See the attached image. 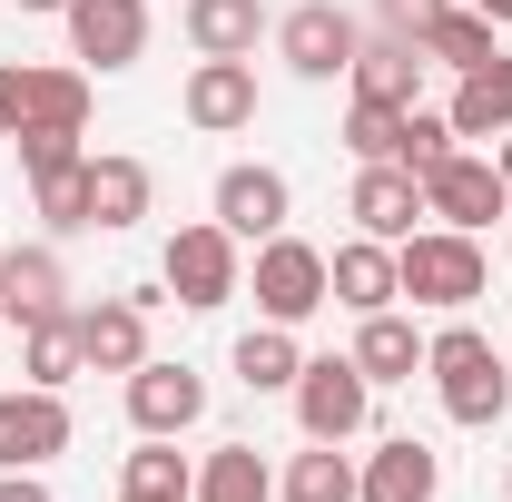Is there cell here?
Returning <instances> with one entry per match:
<instances>
[{
	"instance_id": "obj_1",
	"label": "cell",
	"mask_w": 512,
	"mask_h": 502,
	"mask_svg": "<svg viewBox=\"0 0 512 502\" xmlns=\"http://www.w3.org/2000/svg\"><path fill=\"white\" fill-rule=\"evenodd\" d=\"M424 375H434V394H444L453 424H503L512 414V375H503V345L483 335V325H444V335H424Z\"/></svg>"
},
{
	"instance_id": "obj_2",
	"label": "cell",
	"mask_w": 512,
	"mask_h": 502,
	"mask_svg": "<svg viewBox=\"0 0 512 502\" xmlns=\"http://www.w3.org/2000/svg\"><path fill=\"white\" fill-rule=\"evenodd\" d=\"M394 286H404L414 306L463 315L473 296H483V247H473L463 227H414V237L394 247Z\"/></svg>"
},
{
	"instance_id": "obj_3",
	"label": "cell",
	"mask_w": 512,
	"mask_h": 502,
	"mask_svg": "<svg viewBox=\"0 0 512 502\" xmlns=\"http://www.w3.org/2000/svg\"><path fill=\"white\" fill-rule=\"evenodd\" d=\"M365 414H375V384H365L355 355H316L296 375V424H306V443H355Z\"/></svg>"
},
{
	"instance_id": "obj_4",
	"label": "cell",
	"mask_w": 512,
	"mask_h": 502,
	"mask_svg": "<svg viewBox=\"0 0 512 502\" xmlns=\"http://www.w3.org/2000/svg\"><path fill=\"white\" fill-rule=\"evenodd\" d=\"M276 50H286V69H296V79H345V69H355V50H365V30H355L335 0H296V10L276 20Z\"/></svg>"
},
{
	"instance_id": "obj_5",
	"label": "cell",
	"mask_w": 512,
	"mask_h": 502,
	"mask_svg": "<svg viewBox=\"0 0 512 502\" xmlns=\"http://www.w3.org/2000/svg\"><path fill=\"white\" fill-rule=\"evenodd\" d=\"M158 276H168V286H178V306H227V296H237V237H227V227H217V217H207V227H178V237H168V256H158Z\"/></svg>"
},
{
	"instance_id": "obj_6",
	"label": "cell",
	"mask_w": 512,
	"mask_h": 502,
	"mask_svg": "<svg viewBox=\"0 0 512 502\" xmlns=\"http://www.w3.org/2000/svg\"><path fill=\"white\" fill-rule=\"evenodd\" d=\"M256 306H266V325H306L316 306H335L325 296V256L306 237H266L256 247Z\"/></svg>"
},
{
	"instance_id": "obj_7",
	"label": "cell",
	"mask_w": 512,
	"mask_h": 502,
	"mask_svg": "<svg viewBox=\"0 0 512 502\" xmlns=\"http://www.w3.org/2000/svg\"><path fill=\"white\" fill-rule=\"evenodd\" d=\"M50 453H69V404L50 394V384L0 394V473H40Z\"/></svg>"
},
{
	"instance_id": "obj_8",
	"label": "cell",
	"mask_w": 512,
	"mask_h": 502,
	"mask_svg": "<svg viewBox=\"0 0 512 502\" xmlns=\"http://www.w3.org/2000/svg\"><path fill=\"white\" fill-rule=\"evenodd\" d=\"M503 207H512V188H503V168H493V158H463V148H453L444 168L424 178V217H444V227H463V237H473V227H493Z\"/></svg>"
},
{
	"instance_id": "obj_9",
	"label": "cell",
	"mask_w": 512,
	"mask_h": 502,
	"mask_svg": "<svg viewBox=\"0 0 512 502\" xmlns=\"http://www.w3.org/2000/svg\"><path fill=\"white\" fill-rule=\"evenodd\" d=\"M69 50L89 69H128L138 50H148V0H69Z\"/></svg>"
},
{
	"instance_id": "obj_10",
	"label": "cell",
	"mask_w": 512,
	"mask_h": 502,
	"mask_svg": "<svg viewBox=\"0 0 512 502\" xmlns=\"http://www.w3.org/2000/svg\"><path fill=\"white\" fill-rule=\"evenodd\" d=\"M79 355L99 375H138L148 365V296H99L79 306Z\"/></svg>"
},
{
	"instance_id": "obj_11",
	"label": "cell",
	"mask_w": 512,
	"mask_h": 502,
	"mask_svg": "<svg viewBox=\"0 0 512 502\" xmlns=\"http://www.w3.org/2000/svg\"><path fill=\"white\" fill-rule=\"evenodd\" d=\"M197 414H207L197 365H138V375H128V424H138V434H188Z\"/></svg>"
},
{
	"instance_id": "obj_12",
	"label": "cell",
	"mask_w": 512,
	"mask_h": 502,
	"mask_svg": "<svg viewBox=\"0 0 512 502\" xmlns=\"http://www.w3.org/2000/svg\"><path fill=\"white\" fill-rule=\"evenodd\" d=\"M414 217H424V178H414V168H394V158H375V168L355 178V237L404 247V237H414Z\"/></svg>"
},
{
	"instance_id": "obj_13",
	"label": "cell",
	"mask_w": 512,
	"mask_h": 502,
	"mask_svg": "<svg viewBox=\"0 0 512 502\" xmlns=\"http://www.w3.org/2000/svg\"><path fill=\"white\" fill-rule=\"evenodd\" d=\"M434 493H444V453L414 434L375 443V463L355 473V502H434Z\"/></svg>"
},
{
	"instance_id": "obj_14",
	"label": "cell",
	"mask_w": 512,
	"mask_h": 502,
	"mask_svg": "<svg viewBox=\"0 0 512 502\" xmlns=\"http://www.w3.org/2000/svg\"><path fill=\"white\" fill-rule=\"evenodd\" d=\"M286 207H296V197H286L276 168H227V178H217V227H227V237H256V247L286 237Z\"/></svg>"
},
{
	"instance_id": "obj_15",
	"label": "cell",
	"mask_w": 512,
	"mask_h": 502,
	"mask_svg": "<svg viewBox=\"0 0 512 502\" xmlns=\"http://www.w3.org/2000/svg\"><path fill=\"white\" fill-rule=\"evenodd\" d=\"M325 296L355 306V315H384L404 296V286H394V247H384V237H345V247L325 256Z\"/></svg>"
},
{
	"instance_id": "obj_16",
	"label": "cell",
	"mask_w": 512,
	"mask_h": 502,
	"mask_svg": "<svg viewBox=\"0 0 512 502\" xmlns=\"http://www.w3.org/2000/svg\"><path fill=\"white\" fill-rule=\"evenodd\" d=\"M256 119V69L247 60H197L188 69V128H207V138H227V128Z\"/></svg>"
},
{
	"instance_id": "obj_17",
	"label": "cell",
	"mask_w": 512,
	"mask_h": 502,
	"mask_svg": "<svg viewBox=\"0 0 512 502\" xmlns=\"http://www.w3.org/2000/svg\"><path fill=\"white\" fill-rule=\"evenodd\" d=\"M60 296H69V276H60L50 247H10V256H0V315H10V325L60 315Z\"/></svg>"
},
{
	"instance_id": "obj_18",
	"label": "cell",
	"mask_w": 512,
	"mask_h": 502,
	"mask_svg": "<svg viewBox=\"0 0 512 502\" xmlns=\"http://www.w3.org/2000/svg\"><path fill=\"white\" fill-rule=\"evenodd\" d=\"M256 30H266V0H188L197 60H256Z\"/></svg>"
},
{
	"instance_id": "obj_19",
	"label": "cell",
	"mask_w": 512,
	"mask_h": 502,
	"mask_svg": "<svg viewBox=\"0 0 512 502\" xmlns=\"http://www.w3.org/2000/svg\"><path fill=\"white\" fill-rule=\"evenodd\" d=\"M414 69H424V50L384 30V40H365V50H355V69H345V79H355V99H375V109H414Z\"/></svg>"
},
{
	"instance_id": "obj_20",
	"label": "cell",
	"mask_w": 512,
	"mask_h": 502,
	"mask_svg": "<svg viewBox=\"0 0 512 502\" xmlns=\"http://www.w3.org/2000/svg\"><path fill=\"white\" fill-rule=\"evenodd\" d=\"M453 138H503L512 128V60H483V69H463V89H453Z\"/></svg>"
},
{
	"instance_id": "obj_21",
	"label": "cell",
	"mask_w": 512,
	"mask_h": 502,
	"mask_svg": "<svg viewBox=\"0 0 512 502\" xmlns=\"http://www.w3.org/2000/svg\"><path fill=\"white\" fill-rule=\"evenodd\" d=\"M79 365H89V355H79V315H69V306L20 325V375H30V384H50V394H60Z\"/></svg>"
},
{
	"instance_id": "obj_22",
	"label": "cell",
	"mask_w": 512,
	"mask_h": 502,
	"mask_svg": "<svg viewBox=\"0 0 512 502\" xmlns=\"http://www.w3.org/2000/svg\"><path fill=\"white\" fill-rule=\"evenodd\" d=\"M148 158H89V227H138L148 217Z\"/></svg>"
},
{
	"instance_id": "obj_23",
	"label": "cell",
	"mask_w": 512,
	"mask_h": 502,
	"mask_svg": "<svg viewBox=\"0 0 512 502\" xmlns=\"http://www.w3.org/2000/svg\"><path fill=\"white\" fill-rule=\"evenodd\" d=\"M355 365H365V384H414L424 375V335L384 306V315H365V335H355Z\"/></svg>"
},
{
	"instance_id": "obj_24",
	"label": "cell",
	"mask_w": 512,
	"mask_h": 502,
	"mask_svg": "<svg viewBox=\"0 0 512 502\" xmlns=\"http://www.w3.org/2000/svg\"><path fill=\"white\" fill-rule=\"evenodd\" d=\"M20 128H89V79L79 69H20Z\"/></svg>"
},
{
	"instance_id": "obj_25",
	"label": "cell",
	"mask_w": 512,
	"mask_h": 502,
	"mask_svg": "<svg viewBox=\"0 0 512 502\" xmlns=\"http://www.w3.org/2000/svg\"><path fill=\"white\" fill-rule=\"evenodd\" d=\"M197 502H276L266 453H256V443H217V453L197 463Z\"/></svg>"
},
{
	"instance_id": "obj_26",
	"label": "cell",
	"mask_w": 512,
	"mask_h": 502,
	"mask_svg": "<svg viewBox=\"0 0 512 502\" xmlns=\"http://www.w3.org/2000/svg\"><path fill=\"white\" fill-rule=\"evenodd\" d=\"M296 375H306L296 325H256V335H237V384H247V394H286Z\"/></svg>"
},
{
	"instance_id": "obj_27",
	"label": "cell",
	"mask_w": 512,
	"mask_h": 502,
	"mask_svg": "<svg viewBox=\"0 0 512 502\" xmlns=\"http://www.w3.org/2000/svg\"><path fill=\"white\" fill-rule=\"evenodd\" d=\"M424 60H444V69H483V60H493V20H483V10H444V20L424 30Z\"/></svg>"
},
{
	"instance_id": "obj_28",
	"label": "cell",
	"mask_w": 512,
	"mask_h": 502,
	"mask_svg": "<svg viewBox=\"0 0 512 502\" xmlns=\"http://www.w3.org/2000/svg\"><path fill=\"white\" fill-rule=\"evenodd\" d=\"M128 493H148V502H197V473L168 453V434H148L138 453H128Z\"/></svg>"
},
{
	"instance_id": "obj_29",
	"label": "cell",
	"mask_w": 512,
	"mask_h": 502,
	"mask_svg": "<svg viewBox=\"0 0 512 502\" xmlns=\"http://www.w3.org/2000/svg\"><path fill=\"white\" fill-rule=\"evenodd\" d=\"M286 502H355V463H345L335 443L296 453V463H286Z\"/></svg>"
},
{
	"instance_id": "obj_30",
	"label": "cell",
	"mask_w": 512,
	"mask_h": 502,
	"mask_svg": "<svg viewBox=\"0 0 512 502\" xmlns=\"http://www.w3.org/2000/svg\"><path fill=\"white\" fill-rule=\"evenodd\" d=\"M444 158H453V119H434V109H404V148H394V168L434 178Z\"/></svg>"
},
{
	"instance_id": "obj_31",
	"label": "cell",
	"mask_w": 512,
	"mask_h": 502,
	"mask_svg": "<svg viewBox=\"0 0 512 502\" xmlns=\"http://www.w3.org/2000/svg\"><path fill=\"white\" fill-rule=\"evenodd\" d=\"M345 148H355L365 168H375V158H394V148H404V109H375V99H355V109H345Z\"/></svg>"
},
{
	"instance_id": "obj_32",
	"label": "cell",
	"mask_w": 512,
	"mask_h": 502,
	"mask_svg": "<svg viewBox=\"0 0 512 502\" xmlns=\"http://www.w3.org/2000/svg\"><path fill=\"white\" fill-rule=\"evenodd\" d=\"M10 148H20V178H60V168H79V128H20Z\"/></svg>"
},
{
	"instance_id": "obj_33",
	"label": "cell",
	"mask_w": 512,
	"mask_h": 502,
	"mask_svg": "<svg viewBox=\"0 0 512 502\" xmlns=\"http://www.w3.org/2000/svg\"><path fill=\"white\" fill-rule=\"evenodd\" d=\"M30 188H40V217L50 227H89V158L60 168V178H30Z\"/></svg>"
},
{
	"instance_id": "obj_34",
	"label": "cell",
	"mask_w": 512,
	"mask_h": 502,
	"mask_svg": "<svg viewBox=\"0 0 512 502\" xmlns=\"http://www.w3.org/2000/svg\"><path fill=\"white\" fill-rule=\"evenodd\" d=\"M375 10H384V30H394V40H414V50H424V30L444 20L453 0H375Z\"/></svg>"
},
{
	"instance_id": "obj_35",
	"label": "cell",
	"mask_w": 512,
	"mask_h": 502,
	"mask_svg": "<svg viewBox=\"0 0 512 502\" xmlns=\"http://www.w3.org/2000/svg\"><path fill=\"white\" fill-rule=\"evenodd\" d=\"M0 138H20V69L0 60Z\"/></svg>"
},
{
	"instance_id": "obj_36",
	"label": "cell",
	"mask_w": 512,
	"mask_h": 502,
	"mask_svg": "<svg viewBox=\"0 0 512 502\" xmlns=\"http://www.w3.org/2000/svg\"><path fill=\"white\" fill-rule=\"evenodd\" d=\"M0 502H50V483L40 473H0Z\"/></svg>"
},
{
	"instance_id": "obj_37",
	"label": "cell",
	"mask_w": 512,
	"mask_h": 502,
	"mask_svg": "<svg viewBox=\"0 0 512 502\" xmlns=\"http://www.w3.org/2000/svg\"><path fill=\"white\" fill-rule=\"evenodd\" d=\"M473 10H483V20H493V30H503V20H512V0H473Z\"/></svg>"
},
{
	"instance_id": "obj_38",
	"label": "cell",
	"mask_w": 512,
	"mask_h": 502,
	"mask_svg": "<svg viewBox=\"0 0 512 502\" xmlns=\"http://www.w3.org/2000/svg\"><path fill=\"white\" fill-rule=\"evenodd\" d=\"M493 168H503V188H512V128H503V148H493Z\"/></svg>"
},
{
	"instance_id": "obj_39",
	"label": "cell",
	"mask_w": 512,
	"mask_h": 502,
	"mask_svg": "<svg viewBox=\"0 0 512 502\" xmlns=\"http://www.w3.org/2000/svg\"><path fill=\"white\" fill-rule=\"evenodd\" d=\"M20 10H69V0H20Z\"/></svg>"
},
{
	"instance_id": "obj_40",
	"label": "cell",
	"mask_w": 512,
	"mask_h": 502,
	"mask_svg": "<svg viewBox=\"0 0 512 502\" xmlns=\"http://www.w3.org/2000/svg\"><path fill=\"white\" fill-rule=\"evenodd\" d=\"M128 502H148V493H128Z\"/></svg>"
},
{
	"instance_id": "obj_41",
	"label": "cell",
	"mask_w": 512,
	"mask_h": 502,
	"mask_svg": "<svg viewBox=\"0 0 512 502\" xmlns=\"http://www.w3.org/2000/svg\"><path fill=\"white\" fill-rule=\"evenodd\" d=\"M0 325H10V315H0Z\"/></svg>"
}]
</instances>
